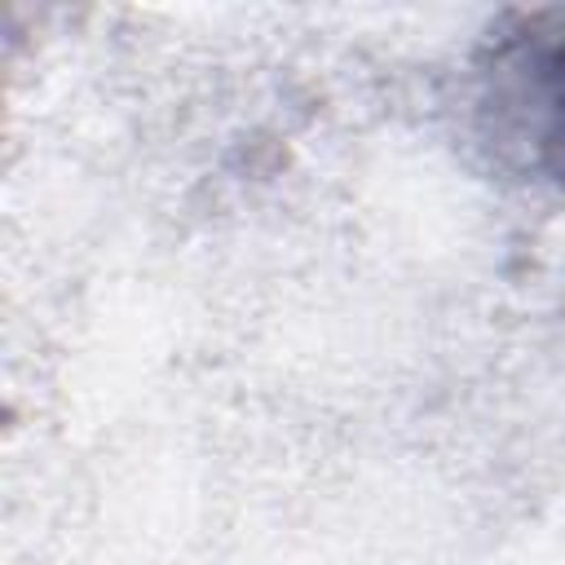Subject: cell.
I'll list each match as a JSON object with an SVG mask.
<instances>
[{"mask_svg": "<svg viewBox=\"0 0 565 565\" xmlns=\"http://www.w3.org/2000/svg\"><path fill=\"white\" fill-rule=\"evenodd\" d=\"M477 119L503 163L565 185V9H521L490 26Z\"/></svg>", "mask_w": 565, "mask_h": 565, "instance_id": "1", "label": "cell"}]
</instances>
